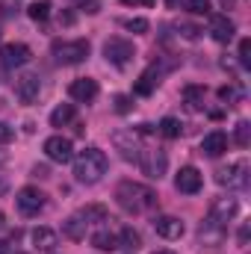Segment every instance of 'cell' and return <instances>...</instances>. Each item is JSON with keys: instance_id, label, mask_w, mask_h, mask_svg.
Returning a JSON list of instances; mask_svg holds the SVG:
<instances>
[{"instance_id": "cell-27", "label": "cell", "mask_w": 251, "mask_h": 254, "mask_svg": "<svg viewBox=\"0 0 251 254\" xmlns=\"http://www.w3.org/2000/svg\"><path fill=\"white\" fill-rule=\"evenodd\" d=\"M116 237H119V249H139V246H142V237H139L133 228H125V231H119Z\"/></svg>"}, {"instance_id": "cell-32", "label": "cell", "mask_w": 251, "mask_h": 254, "mask_svg": "<svg viewBox=\"0 0 251 254\" xmlns=\"http://www.w3.org/2000/svg\"><path fill=\"white\" fill-rule=\"evenodd\" d=\"M125 27L130 33H148V21H145V18H127Z\"/></svg>"}, {"instance_id": "cell-3", "label": "cell", "mask_w": 251, "mask_h": 254, "mask_svg": "<svg viewBox=\"0 0 251 254\" xmlns=\"http://www.w3.org/2000/svg\"><path fill=\"white\" fill-rule=\"evenodd\" d=\"M136 166L142 169V175H148L151 181H160L169 169V157L163 148H142L136 157Z\"/></svg>"}, {"instance_id": "cell-35", "label": "cell", "mask_w": 251, "mask_h": 254, "mask_svg": "<svg viewBox=\"0 0 251 254\" xmlns=\"http://www.w3.org/2000/svg\"><path fill=\"white\" fill-rule=\"evenodd\" d=\"M80 9L89 12V15H95V12H101V0H80Z\"/></svg>"}, {"instance_id": "cell-20", "label": "cell", "mask_w": 251, "mask_h": 254, "mask_svg": "<svg viewBox=\"0 0 251 254\" xmlns=\"http://www.w3.org/2000/svg\"><path fill=\"white\" fill-rule=\"evenodd\" d=\"M80 216H83L86 225H98V222H107V219H110V210H107L104 204H86V207L80 210Z\"/></svg>"}, {"instance_id": "cell-44", "label": "cell", "mask_w": 251, "mask_h": 254, "mask_svg": "<svg viewBox=\"0 0 251 254\" xmlns=\"http://www.w3.org/2000/svg\"><path fill=\"white\" fill-rule=\"evenodd\" d=\"M3 225H6V216H3V210H0V228H3Z\"/></svg>"}, {"instance_id": "cell-23", "label": "cell", "mask_w": 251, "mask_h": 254, "mask_svg": "<svg viewBox=\"0 0 251 254\" xmlns=\"http://www.w3.org/2000/svg\"><path fill=\"white\" fill-rule=\"evenodd\" d=\"M92 246L101 249V252H116V249H119V237L110 234V231H98V234L92 237Z\"/></svg>"}, {"instance_id": "cell-28", "label": "cell", "mask_w": 251, "mask_h": 254, "mask_svg": "<svg viewBox=\"0 0 251 254\" xmlns=\"http://www.w3.org/2000/svg\"><path fill=\"white\" fill-rule=\"evenodd\" d=\"M27 15H30L33 21H48V18H51V0H36V3L27 9Z\"/></svg>"}, {"instance_id": "cell-16", "label": "cell", "mask_w": 251, "mask_h": 254, "mask_svg": "<svg viewBox=\"0 0 251 254\" xmlns=\"http://www.w3.org/2000/svg\"><path fill=\"white\" fill-rule=\"evenodd\" d=\"M234 33H237V27H234V21L228 18V15H213L210 18V36L216 39V42H231L234 39Z\"/></svg>"}, {"instance_id": "cell-38", "label": "cell", "mask_w": 251, "mask_h": 254, "mask_svg": "<svg viewBox=\"0 0 251 254\" xmlns=\"http://www.w3.org/2000/svg\"><path fill=\"white\" fill-rule=\"evenodd\" d=\"M33 175H36V178H48V169H45V166H36Z\"/></svg>"}, {"instance_id": "cell-15", "label": "cell", "mask_w": 251, "mask_h": 254, "mask_svg": "<svg viewBox=\"0 0 251 254\" xmlns=\"http://www.w3.org/2000/svg\"><path fill=\"white\" fill-rule=\"evenodd\" d=\"M154 231L163 240H181L184 237V222L178 216H157L154 219Z\"/></svg>"}, {"instance_id": "cell-4", "label": "cell", "mask_w": 251, "mask_h": 254, "mask_svg": "<svg viewBox=\"0 0 251 254\" xmlns=\"http://www.w3.org/2000/svg\"><path fill=\"white\" fill-rule=\"evenodd\" d=\"M54 57L60 65H80L89 57V42L86 39H71V42H54Z\"/></svg>"}, {"instance_id": "cell-34", "label": "cell", "mask_w": 251, "mask_h": 254, "mask_svg": "<svg viewBox=\"0 0 251 254\" xmlns=\"http://www.w3.org/2000/svg\"><path fill=\"white\" fill-rule=\"evenodd\" d=\"M219 98H222V101H228V104H234V101L240 98V92H237L234 86H222V89H219Z\"/></svg>"}, {"instance_id": "cell-31", "label": "cell", "mask_w": 251, "mask_h": 254, "mask_svg": "<svg viewBox=\"0 0 251 254\" xmlns=\"http://www.w3.org/2000/svg\"><path fill=\"white\" fill-rule=\"evenodd\" d=\"M113 104H116V113H122V116L133 110V98H130V95H116Z\"/></svg>"}, {"instance_id": "cell-13", "label": "cell", "mask_w": 251, "mask_h": 254, "mask_svg": "<svg viewBox=\"0 0 251 254\" xmlns=\"http://www.w3.org/2000/svg\"><path fill=\"white\" fill-rule=\"evenodd\" d=\"M201 184H204V178H201V172L195 166H184L178 172V178H175V187H178V192H184V195H195V192L201 190Z\"/></svg>"}, {"instance_id": "cell-17", "label": "cell", "mask_w": 251, "mask_h": 254, "mask_svg": "<svg viewBox=\"0 0 251 254\" xmlns=\"http://www.w3.org/2000/svg\"><path fill=\"white\" fill-rule=\"evenodd\" d=\"M240 213V204H237V198H219V201H213L210 204V219H216V222H231L234 216Z\"/></svg>"}, {"instance_id": "cell-12", "label": "cell", "mask_w": 251, "mask_h": 254, "mask_svg": "<svg viewBox=\"0 0 251 254\" xmlns=\"http://www.w3.org/2000/svg\"><path fill=\"white\" fill-rule=\"evenodd\" d=\"M68 95H71V101L89 104V101L98 98V80H92V77H77V80L68 86Z\"/></svg>"}, {"instance_id": "cell-46", "label": "cell", "mask_w": 251, "mask_h": 254, "mask_svg": "<svg viewBox=\"0 0 251 254\" xmlns=\"http://www.w3.org/2000/svg\"><path fill=\"white\" fill-rule=\"evenodd\" d=\"M9 249H6V243H0V254H6Z\"/></svg>"}, {"instance_id": "cell-40", "label": "cell", "mask_w": 251, "mask_h": 254, "mask_svg": "<svg viewBox=\"0 0 251 254\" xmlns=\"http://www.w3.org/2000/svg\"><path fill=\"white\" fill-rule=\"evenodd\" d=\"M9 190V181H6V175H3V172H0V195H3V192Z\"/></svg>"}, {"instance_id": "cell-9", "label": "cell", "mask_w": 251, "mask_h": 254, "mask_svg": "<svg viewBox=\"0 0 251 254\" xmlns=\"http://www.w3.org/2000/svg\"><path fill=\"white\" fill-rule=\"evenodd\" d=\"M15 207H18L24 216H36V213L45 207V192L36 190V187H24V190H18V195H15Z\"/></svg>"}, {"instance_id": "cell-10", "label": "cell", "mask_w": 251, "mask_h": 254, "mask_svg": "<svg viewBox=\"0 0 251 254\" xmlns=\"http://www.w3.org/2000/svg\"><path fill=\"white\" fill-rule=\"evenodd\" d=\"M45 154H48V160H54V163H71L74 145H71V139H65V136H51V139H45Z\"/></svg>"}, {"instance_id": "cell-24", "label": "cell", "mask_w": 251, "mask_h": 254, "mask_svg": "<svg viewBox=\"0 0 251 254\" xmlns=\"http://www.w3.org/2000/svg\"><path fill=\"white\" fill-rule=\"evenodd\" d=\"M184 101H187L189 110H204V86H187L184 89Z\"/></svg>"}, {"instance_id": "cell-33", "label": "cell", "mask_w": 251, "mask_h": 254, "mask_svg": "<svg viewBox=\"0 0 251 254\" xmlns=\"http://www.w3.org/2000/svg\"><path fill=\"white\" fill-rule=\"evenodd\" d=\"M240 65H243V68H249L251 65V42L249 39L240 42Z\"/></svg>"}, {"instance_id": "cell-18", "label": "cell", "mask_w": 251, "mask_h": 254, "mask_svg": "<svg viewBox=\"0 0 251 254\" xmlns=\"http://www.w3.org/2000/svg\"><path fill=\"white\" fill-rule=\"evenodd\" d=\"M201 151H204L207 157H222V154L228 151V136H225L222 130L207 133V136L201 139Z\"/></svg>"}, {"instance_id": "cell-21", "label": "cell", "mask_w": 251, "mask_h": 254, "mask_svg": "<svg viewBox=\"0 0 251 254\" xmlns=\"http://www.w3.org/2000/svg\"><path fill=\"white\" fill-rule=\"evenodd\" d=\"M33 243H36V249H42V252H51L54 246H57V231L54 228H36L33 231Z\"/></svg>"}, {"instance_id": "cell-6", "label": "cell", "mask_w": 251, "mask_h": 254, "mask_svg": "<svg viewBox=\"0 0 251 254\" xmlns=\"http://www.w3.org/2000/svg\"><path fill=\"white\" fill-rule=\"evenodd\" d=\"M104 57H107V63L125 68V65L133 63L136 48H133V42H127V39H122V36H116V39H110V42L104 45Z\"/></svg>"}, {"instance_id": "cell-26", "label": "cell", "mask_w": 251, "mask_h": 254, "mask_svg": "<svg viewBox=\"0 0 251 254\" xmlns=\"http://www.w3.org/2000/svg\"><path fill=\"white\" fill-rule=\"evenodd\" d=\"M157 130H160V133H163L166 139H178V136L184 133V125H181V122H178L175 116H166V119L160 122V127H157Z\"/></svg>"}, {"instance_id": "cell-47", "label": "cell", "mask_w": 251, "mask_h": 254, "mask_svg": "<svg viewBox=\"0 0 251 254\" xmlns=\"http://www.w3.org/2000/svg\"><path fill=\"white\" fill-rule=\"evenodd\" d=\"M18 254H24V252H18Z\"/></svg>"}, {"instance_id": "cell-5", "label": "cell", "mask_w": 251, "mask_h": 254, "mask_svg": "<svg viewBox=\"0 0 251 254\" xmlns=\"http://www.w3.org/2000/svg\"><path fill=\"white\" fill-rule=\"evenodd\" d=\"M216 184L219 187H228V190H243L249 187V163L246 160H234L228 166H222L216 172Z\"/></svg>"}, {"instance_id": "cell-14", "label": "cell", "mask_w": 251, "mask_h": 254, "mask_svg": "<svg viewBox=\"0 0 251 254\" xmlns=\"http://www.w3.org/2000/svg\"><path fill=\"white\" fill-rule=\"evenodd\" d=\"M225 225L222 222H216V219H210L207 216V222H201V228H198V240L204 243V246H210V249H216V246H222V240H225Z\"/></svg>"}, {"instance_id": "cell-25", "label": "cell", "mask_w": 251, "mask_h": 254, "mask_svg": "<svg viewBox=\"0 0 251 254\" xmlns=\"http://www.w3.org/2000/svg\"><path fill=\"white\" fill-rule=\"evenodd\" d=\"M74 119V104H60L54 113H51V125L54 127H65Z\"/></svg>"}, {"instance_id": "cell-37", "label": "cell", "mask_w": 251, "mask_h": 254, "mask_svg": "<svg viewBox=\"0 0 251 254\" xmlns=\"http://www.w3.org/2000/svg\"><path fill=\"white\" fill-rule=\"evenodd\" d=\"M178 30H184V36H187V39H198V27H192V24H181Z\"/></svg>"}, {"instance_id": "cell-7", "label": "cell", "mask_w": 251, "mask_h": 254, "mask_svg": "<svg viewBox=\"0 0 251 254\" xmlns=\"http://www.w3.org/2000/svg\"><path fill=\"white\" fill-rule=\"evenodd\" d=\"M113 145H116V151L125 157L127 163H136V157L142 151V142H139L136 130H116L113 133Z\"/></svg>"}, {"instance_id": "cell-11", "label": "cell", "mask_w": 251, "mask_h": 254, "mask_svg": "<svg viewBox=\"0 0 251 254\" xmlns=\"http://www.w3.org/2000/svg\"><path fill=\"white\" fill-rule=\"evenodd\" d=\"M39 92H42V80H39L36 74H21V77H18L15 95H18L21 104H33V101L39 98Z\"/></svg>"}, {"instance_id": "cell-36", "label": "cell", "mask_w": 251, "mask_h": 254, "mask_svg": "<svg viewBox=\"0 0 251 254\" xmlns=\"http://www.w3.org/2000/svg\"><path fill=\"white\" fill-rule=\"evenodd\" d=\"M12 136H15V130L6 125V122H0V145H6V142H12Z\"/></svg>"}, {"instance_id": "cell-22", "label": "cell", "mask_w": 251, "mask_h": 254, "mask_svg": "<svg viewBox=\"0 0 251 254\" xmlns=\"http://www.w3.org/2000/svg\"><path fill=\"white\" fill-rule=\"evenodd\" d=\"M63 231H65V237H68V240H83V237H86V222H83V216L77 213V216L65 219Z\"/></svg>"}, {"instance_id": "cell-42", "label": "cell", "mask_w": 251, "mask_h": 254, "mask_svg": "<svg viewBox=\"0 0 251 254\" xmlns=\"http://www.w3.org/2000/svg\"><path fill=\"white\" fill-rule=\"evenodd\" d=\"M169 3V9H178V0H166Z\"/></svg>"}, {"instance_id": "cell-2", "label": "cell", "mask_w": 251, "mask_h": 254, "mask_svg": "<svg viewBox=\"0 0 251 254\" xmlns=\"http://www.w3.org/2000/svg\"><path fill=\"white\" fill-rule=\"evenodd\" d=\"M107 166H110V160H107V154L101 148H86L74 160V178L80 184H98L107 175Z\"/></svg>"}, {"instance_id": "cell-1", "label": "cell", "mask_w": 251, "mask_h": 254, "mask_svg": "<svg viewBox=\"0 0 251 254\" xmlns=\"http://www.w3.org/2000/svg\"><path fill=\"white\" fill-rule=\"evenodd\" d=\"M116 201L127 213H148L157 207V192L145 184H136V181H122L116 187Z\"/></svg>"}, {"instance_id": "cell-29", "label": "cell", "mask_w": 251, "mask_h": 254, "mask_svg": "<svg viewBox=\"0 0 251 254\" xmlns=\"http://www.w3.org/2000/svg\"><path fill=\"white\" fill-rule=\"evenodd\" d=\"M234 142H237L240 148H249V142H251V125L249 122H240V125H237V130H234Z\"/></svg>"}, {"instance_id": "cell-41", "label": "cell", "mask_w": 251, "mask_h": 254, "mask_svg": "<svg viewBox=\"0 0 251 254\" xmlns=\"http://www.w3.org/2000/svg\"><path fill=\"white\" fill-rule=\"evenodd\" d=\"M122 3H127V6H136V3H154V0H122Z\"/></svg>"}, {"instance_id": "cell-43", "label": "cell", "mask_w": 251, "mask_h": 254, "mask_svg": "<svg viewBox=\"0 0 251 254\" xmlns=\"http://www.w3.org/2000/svg\"><path fill=\"white\" fill-rule=\"evenodd\" d=\"M222 6H225V9H231V6H234V0H222Z\"/></svg>"}, {"instance_id": "cell-19", "label": "cell", "mask_w": 251, "mask_h": 254, "mask_svg": "<svg viewBox=\"0 0 251 254\" xmlns=\"http://www.w3.org/2000/svg\"><path fill=\"white\" fill-rule=\"evenodd\" d=\"M157 83H160V71H157V65H151L148 71H142V77L136 80L133 92H136V95H142V98H148V95L157 89Z\"/></svg>"}, {"instance_id": "cell-30", "label": "cell", "mask_w": 251, "mask_h": 254, "mask_svg": "<svg viewBox=\"0 0 251 254\" xmlns=\"http://www.w3.org/2000/svg\"><path fill=\"white\" fill-rule=\"evenodd\" d=\"M187 9L192 15H210V0H187Z\"/></svg>"}, {"instance_id": "cell-45", "label": "cell", "mask_w": 251, "mask_h": 254, "mask_svg": "<svg viewBox=\"0 0 251 254\" xmlns=\"http://www.w3.org/2000/svg\"><path fill=\"white\" fill-rule=\"evenodd\" d=\"M154 254H175V252H169V249H160V252H154Z\"/></svg>"}, {"instance_id": "cell-39", "label": "cell", "mask_w": 251, "mask_h": 254, "mask_svg": "<svg viewBox=\"0 0 251 254\" xmlns=\"http://www.w3.org/2000/svg\"><path fill=\"white\" fill-rule=\"evenodd\" d=\"M240 243H249V225L240 228Z\"/></svg>"}, {"instance_id": "cell-8", "label": "cell", "mask_w": 251, "mask_h": 254, "mask_svg": "<svg viewBox=\"0 0 251 254\" xmlns=\"http://www.w3.org/2000/svg\"><path fill=\"white\" fill-rule=\"evenodd\" d=\"M30 60H33V51L24 42H9V45L0 48V63H3V68H21V65H27Z\"/></svg>"}]
</instances>
